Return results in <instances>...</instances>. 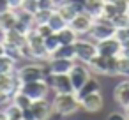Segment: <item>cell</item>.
<instances>
[{
  "instance_id": "1",
  "label": "cell",
  "mask_w": 129,
  "mask_h": 120,
  "mask_svg": "<svg viewBox=\"0 0 129 120\" xmlns=\"http://www.w3.org/2000/svg\"><path fill=\"white\" fill-rule=\"evenodd\" d=\"M50 74L48 64L46 62H28L23 64L21 67L16 69V76L20 79V83H28V81H41Z\"/></svg>"
},
{
  "instance_id": "2",
  "label": "cell",
  "mask_w": 129,
  "mask_h": 120,
  "mask_svg": "<svg viewBox=\"0 0 129 120\" xmlns=\"http://www.w3.org/2000/svg\"><path fill=\"white\" fill-rule=\"evenodd\" d=\"M51 109L53 115L60 116L74 115L80 109V99L76 94H55V97L51 99Z\"/></svg>"
},
{
  "instance_id": "3",
  "label": "cell",
  "mask_w": 129,
  "mask_h": 120,
  "mask_svg": "<svg viewBox=\"0 0 129 120\" xmlns=\"http://www.w3.org/2000/svg\"><path fill=\"white\" fill-rule=\"evenodd\" d=\"M115 34H117V28L113 27L111 20H108L104 16H97V18H94V25L88 32V37L94 43H99L108 37H115Z\"/></svg>"
},
{
  "instance_id": "4",
  "label": "cell",
  "mask_w": 129,
  "mask_h": 120,
  "mask_svg": "<svg viewBox=\"0 0 129 120\" xmlns=\"http://www.w3.org/2000/svg\"><path fill=\"white\" fill-rule=\"evenodd\" d=\"M27 48L30 53V60H37V62H48L50 55L44 48V39L36 32V28H32L27 34Z\"/></svg>"
},
{
  "instance_id": "5",
  "label": "cell",
  "mask_w": 129,
  "mask_h": 120,
  "mask_svg": "<svg viewBox=\"0 0 129 120\" xmlns=\"http://www.w3.org/2000/svg\"><path fill=\"white\" fill-rule=\"evenodd\" d=\"M88 69L95 74H104V76H118L117 69V57H103L95 55L88 64Z\"/></svg>"
},
{
  "instance_id": "6",
  "label": "cell",
  "mask_w": 129,
  "mask_h": 120,
  "mask_svg": "<svg viewBox=\"0 0 129 120\" xmlns=\"http://www.w3.org/2000/svg\"><path fill=\"white\" fill-rule=\"evenodd\" d=\"M74 53H76V60L78 62H83V64H88L95 55H97V44L88 37V39H78L74 43Z\"/></svg>"
},
{
  "instance_id": "7",
  "label": "cell",
  "mask_w": 129,
  "mask_h": 120,
  "mask_svg": "<svg viewBox=\"0 0 129 120\" xmlns=\"http://www.w3.org/2000/svg\"><path fill=\"white\" fill-rule=\"evenodd\" d=\"M44 81L50 85V90H53L55 94H74V87L71 83L69 74H48L44 78Z\"/></svg>"
},
{
  "instance_id": "8",
  "label": "cell",
  "mask_w": 129,
  "mask_h": 120,
  "mask_svg": "<svg viewBox=\"0 0 129 120\" xmlns=\"http://www.w3.org/2000/svg\"><path fill=\"white\" fill-rule=\"evenodd\" d=\"M20 92H23L32 101H39V99H46L48 97L50 85L44 79H41V81H28V83H21Z\"/></svg>"
},
{
  "instance_id": "9",
  "label": "cell",
  "mask_w": 129,
  "mask_h": 120,
  "mask_svg": "<svg viewBox=\"0 0 129 120\" xmlns=\"http://www.w3.org/2000/svg\"><path fill=\"white\" fill-rule=\"evenodd\" d=\"M90 76H92V71L88 69V65L76 60L74 65H73L71 71H69V78H71V83H73V87H74V94L85 85V81H87Z\"/></svg>"
},
{
  "instance_id": "10",
  "label": "cell",
  "mask_w": 129,
  "mask_h": 120,
  "mask_svg": "<svg viewBox=\"0 0 129 120\" xmlns=\"http://www.w3.org/2000/svg\"><path fill=\"white\" fill-rule=\"evenodd\" d=\"M92 25H94V16H90V14L85 13V11L78 13V14L69 21V27H71L78 35H88Z\"/></svg>"
},
{
  "instance_id": "11",
  "label": "cell",
  "mask_w": 129,
  "mask_h": 120,
  "mask_svg": "<svg viewBox=\"0 0 129 120\" xmlns=\"http://www.w3.org/2000/svg\"><path fill=\"white\" fill-rule=\"evenodd\" d=\"M95 44H97V55H103V57H118L122 50V43L117 37H108Z\"/></svg>"
},
{
  "instance_id": "12",
  "label": "cell",
  "mask_w": 129,
  "mask_h": 120,
  "mask_svg": "<svg viewBox=\"0 0 129 120\" xmlns=\"http://www.w3.org/2000/svg\"><path fill=\"white\" fill-rule=\"evenodd\" d=\"M80 108L87 113H97L103 108V95L101 92H94L88 95L80 97Z\"/></svg>"
},
{
  "instance_id": "13",
  "label": "cell",
  "mask_w": 129,
  "mask_h": 120,
  "mask_svg": "<svg viewBox=\"0 0 129 120\" xmlns=\"http://www.w3.org/2000/svg\"><path fill=\"white\" fill-rule=\"evenodd\" d=\"M30 111L34 113V120H48V118L53 115L51 102H50L48 99L32 101V104H30Z\"/></svg>"
},
{
  "instance_id": "14",
  "label": "cell",
  "mask_w": 129,
  "mask_h": 120,
  "mask_svg": "<svg viewBox=\"0 0 129 120\" xmlns=\"http://www.w3.org/2000/svg\"><path fill=\"white\" fill-rule=\"evenodd\" d=\"M20 87H21V83H20L16 72H13V74H0V92L9 94L11 99H13V95L16 92H20Z\"/></svg>"
},
{
  "instance_id": "15",
  "label": "cell",
  "mask_w": 129,
  "mask_h": 120,
  "mask_svg": "<svg viewBox=\"0 0 129 120\" xmlns=\"http://www.w3.org/2000/svg\"><path fill=\"white\" fill-rule=\"evenodd\" d=\"M74 62L76 60H69V58H48L46 64L51 74H69Z\"/></svg>"
},
{
  "instance_id": "16",
  "label": "cell",
  "mask_w": 129,
  "mask_h": 120,
  "mask_svg": "<svg viewBox=\"0 0 129 120\" xmlns=\"http://www.w3.org/2000/svg\"><path fill=\"white\" fill-rule=\"evenodd\" d=\"M113 99L118 106H122L124 109L129 106V79L120 81L115 88H113Z\"/></svg>"
},
{
  "instance_id": "17",
  "label": "cell",
  "mask_w": 129,
  "mask_h": 120,
  "mask_svg": "<svg viewBox=\"0 0 129 120\" xmlns=\"http://www.w3.org/2000/svg\"><path fill=\"white\" fill-rule=\"evenodd\" d=\"M2 43H4L6 46L21 48V46L27 44V35L21 34V32H18V30H14V28H11V30H7V32L2 34Z\"/></svg>"
},
{
  "instance_id": "18",
  "label": "cell",
  "mask_w": 129,
  "mask_h": 120,
  "mask_svg": "<svg viewBox=\"0 0 129 120\" xmlns=\"http://www.w3.org/2000/svg\"><path fill=\"white\" fill-rule=\"evenodd\" d=\"M94 92H101V83H99V79H97V78L90 76V78L85 81V85L76 92V95H78V99H80V97L88 95V94H94Z\"/></svg>"
},
{
  "instance_id": "19",
  "label": "cell",
  "mask_w": 129,
  "mask_h": 120,
  "mask_svg": "<svg viewBox=\"0 0 129 120\" xmlns=\"http://www.w3.org/2000/svg\"><path fill=\"white\" fill-rule=\"evenodd\" d=\"M16 23V13L14 11H6V13H0V34H4L11 28H14Z\"/></svg>"
},
{
  "instance_id": "20",
  "label": "cell",
  "mask_w": 129,
  "mask_h": 120,
  "mask_svg": "<svg viewBox=\"0 0 129 120\" xmlns=\"http://www.w3.org/2000/svg\"><path fill=\"white\" fill-rule=\"evenodd\" d=\"M57 35H58V41H60V44H74L78 39H80V35L67 25L66 28H62V30H58L57 32Z\"/></svg>"
},
{
  "instance_id": "21",
  "label": "cell",
  "mask_w": 129,
  "mask_h": 120,
  "mask_svg": "<svg viewBox=\"0 0 129 120\" xmlns=\"http://www.w3.org/2000/svg\"><path fill=\"white\" fill-rule=\"evenodd\" d=\"M50 58H69V60H76L74 44H60V46L57 48V51H55Z\"/></svg>"
},
{
  "instance_id": "22",
  "label": "cell",
  "mask_w": 129,
  "mask_h": 120,
  "mask_svg": "<svg viewBox=\"0 0 129 120\" xmlns=\"http://www.w3.org/2000/svg\"><path fill=\"white\" fill-rule=\"evenodd\" d=\"M103 7H104V0H85V13H88L94 18L103 14Z\"/></svg>"
},
{
  "instance_id": "23",
  "label": "cell",
  "mask_w": 129,
  "mask_h": 120,
  "mask_svg": "<svg viewBox=\"0 0 129 120\" xmlns=\"http://www.w3.org/2000/svg\"><path fill=\"white\" fill-rule=\"evenodd\" d=\"M48 25L51 27V30H53V32H58V30L66 28L69 23L62 18V14H60L57 9H53V13H51V16H50V20H48Z\"/></svg>"
},
{
  "instance_id": "24",
  "label": "cell",
  "mask_w": 129,
  "mask_h": 120,
  "mask_svg": "<svg viewBox=\"0 0 129 120\" xmlns=\"http://www.w3.org/2000/svg\"><path fill=\"white\" fill-rule=\"evenodd\" d=\"M4 113L7 115V118H9V120H21V118H23V109H21V108H18L13 101H11V102H7V104L4 106Z\"/></svg>"
},
{
  "instance_id": "25",
  "label": "cell",
  "mask_w": 129,
  "mask_h": 120,
  "mask_svg": "<svg viewBox=\"0 0 129 120\" xmlns=\"http://www.w3.org/2000/svg\"><path fill=\"white\" fill-rule=\"evenodd\" d=\"M13 72H16V62L7 55H2L0 57V74H13Z\"/></svg>"
},
{
  "instance_id": "26",
  "label": "cell",
  "mask_w": 129,
  "mask_h": 120,
  "mask_svg": "<svg viewBox=\"0 0 129 120\" xmlns=\"http://www.w3.org/2000/svg\"><path fill=\"white\" fill-rule=\"evenodd\" d=\"M16 13V20L20 21V23H25L27 27H30V28H34L36 27V21H34V14L32 13H28L27 9H18V11H14Z\"/></svg>"
},
{
  "instance_id": "27",
  "label": "cell",
  "mask_w": 129,
  "mask_h": 120,
  "mask_svg": "<svg viewBox=\"0 0 129 120\" xmlns=\"http://www.w3.org/2000/svg\"><path fill=\"white\" fill-rule=\"evenodd\" d=\"M58 46H60V41H58L57 32H53L51 35H48V37L44 39V48H46V51H48V55H50V57L57 51V48H58Z\"/></svg>"
},
{
  "instance_id": "28",
  "label": "cell",
  "mask_w": 129,
  "mask_h": 120,
  "mask_svg": "<svg viewBox=\"0 0 129 120\" xmlns=\"http://www.w3.org/2000/svg\"><path fill=\"white\" fill-rule=\"evenodd\" d=\"M57 11L62 14V18H64L67 23H69V21H71V20L78 14V11H76V9H74L69 2H67V4H64V6H60V7H57Z\"/></svg>"
},
{
  "instance_id": "29",
  "label": "cell",
  "mask_w": 129,
  "mask_h": 120,
  "mask_svg": "<svg viewBox=\"0 0 129 120\" xmlns=\"http://www.w3.org/2000/svg\"><path fill=\"white\" fill-rule=\"evenodd\" d=\"M11 101H13L18 108H21V109H27V108H30V104H32V99H28L23 92H16Z\"/></svg>"
},
{
  "instance_id": "30",
  "label": "cell",
  "mask_w": 129,
  "mask_h": 120,
  "mask_svg": "<svg viewBox=\"0 0 129 120\" xmlns=\"http://www.w3.org/2000/svg\"><path fill=\"white\" fill-rule=\"evenodd\" d=\"M117 69H118V76H125L129 78V57H117Z\"/></svg>"
},
{
  "instance_id": "31",
  "label": "cell",
  "mask_w": 129,
  "mask_h": 120,
  "mask_svg": "<svg viewBox=\"0 0 129 120\" xmlns=\"http://www.w3.org/2000/svg\"><path fill=\"white\" fill-rule=\"evenodd\" d=\"M51 13H53V9H39V11L34 14V21H36V25L48 23V20H50Z\"/></svg>"
},
{
  "instance_id": "32",
  "label": "cell",
  "mask_w": 129,
  "mask_h": 120,
  "mask_svg": "<svg viewBox=\"0 0 129 120\" xmlns=\"http://www.w3.org/2000/svg\"><path fill=\"white\" fill-rule=\"evenodd\" d=\"M117 14H118V11H117V7L113 6V2H104V7H103V14H101V16H104V18H108V20H113Z\"/></svg>"
},
{
  "instance_id": "33",
  "label": "cell",
  "mask_w": 129,
  "mask_h": 120,
  "mask_svg": "<svg viewBox=\"0 0 129 120\" xmlns=\"http://www.w3.org/2000/svg\"><path fill=\"white\" fill-rule=\"evenodd\" d=\"M111 23H113V27H115L117 30L125 28L127 23H129V14H117V16L111 20Z\"/></svg>"
},
{
  "instance_id": "34",
  "label": "cell",
  "mask_w": 129,
  "mask_h": 120,
  "mask_svg": "<svg viewBox=\"0 0 129 120\" xmlns=\"http://www.w3.org/2000/svg\"><path fill=\"white\" fill-rule=\"evenodd\" d=\"M34 28H36V32H37V34H39V35H41L43 39H46L48 35H51V34H53V30H51V27H50L48 23H41V25H36Z\"/></svg>"
},
{
  "instance_id": "35",
  "label": "cell",
  "mask_w": 129,
  "mask_h": 120,
  "mask_svg": "<svg viewBox=\"0 0 129 120\" xmlns=\"http://www.w3.org/2000/svg\"><path fill=\"white\" fill-rule=\"evenodd\" d=\"M113 6L117 7L118 14H127V6H129V0H115Z\"/></svg>"
},
{
  "instance_id": "36",
  "label": "cell",
  "mask_w": 129,
  "mask_h": 120,
  "mask_svg": "<svg viewBox=\"0 0 129 120\" xmlns=\"http://www.w3.org/2000/svg\"><path fill=\"white\" fill-rule=\"evenodd\" d=\"M106 120H127V116H125L124 111H111Z\"/></svg>"
},
{
  "instance_id": "37",
  "label": "cell",
  "mask_w": 129,
  "mask_h": 120,
  "mask_svg": "<svg viewBox=\"0 0 129 120\" xmlns=\"http://www.w3.org/2000/svg\"><path fill=\"white\" fill-rule=\"evenodd\" d=\"M67 2L78 11V13H81V11H85V0H67Z\"/></svg>"
},
{
  "instance_id": "38",
  "label": "cell",
  "mask_w": 129,
  "mask_h": 120,
  "mask_svg": "<svg viewBox=\"0 0 129 120\" xmlns=\"http://www.w3.org/2000/svg\"><path fill=\"white\" fill-rule=\"evenodd\" d=\"M7 2H9V9H11V11H18V9L23 7L25 0H7Z\"/></svg>"
},
{
  "instance_id": "39",
  "label": "cell",
  "mask_w": 129,
  "mask_h": 120,
  "mask_svg": "<svg viewBox=\"0 0 129 120\" xmlns=\"http://www.w3.org/2000/svg\"><path fill=\"white\" fill-rule=\"evenodd\" d=\"M7 102H11V95L6 92H0V108H4Z\"/></svg>"
},
{
  "instance_id": "40",
  "label": "cell",
  "mask_w": 129,
  "mask_h": 120,
  "mask_svg": "<svg viewBox=\"0 0 129 120\" xmlns=\"http://www.w3.org/2000/svg\"><path fill=\"white\" fill-rule=\"evenodd\" d=\"M9 11V2L7 0H0V13H6Z\"/></svg>"
},
{
  "instance_id": "41",
  "label": "cell",
  "mask_w": 129,
  "mask_h": 120,
  "mask_svg": "<svg viewBox=\"0 0 129 120\" xmlns=\"http://www.w3.org/2000/svg\"><path fill=\"white\" fill-rule=\"evenodd\" d=\"M51 4H53V9H57V7H60V6H64V4H67V0H51Z\"/></svg>"
},
{
  "instance_id": "42",
  "label": "cell",
  "mask_w": 129,
  "mask_h": 120,
  "mask_svg": "<svg viewBox=\"0 0 129 120\" xmlns=\"http://www.w3.org/2000/svg\"><path fill=\"white\" fill-rule=\"evenodd\" d=\"M2 55H6V46H4L2 39H0V57H2Z\"/></svg>"
},
{
  "instance_id": "43",
  "label": "cell",
  "mask_w": 129,
  "mask_h": 120,
  "mask_svg": "<svg viewBox=\"0 0 129 120\" xmlns=\"http://www.w3.org/2000/svg\"><path fill=\"white\" fill-rule=\"evenodd\" d=\"M0 120H9V118H7V115L4 113V109H0Z\"/></svg>"
},
{
  "instance_id": "44",
  "label": "cell",
  "mask_w": 129,
  "mask_h": 120,
  "mask_svg": "<svg viewBox=\"0 0 129 120\" xmlns=\"http://www.w3.org/2000/svg\"><path fill=\"white\" fill-rule=\"evenodd\" d=\"M122 46H124V48H127V50H129V39H125V41H124V43H122Z\"/></svg>"
},
{
  "instance_id": "45",
  "label": "cell",
  "mask_w": 129,
  "mask_h": 120,
  "mask_svg": "<svg viewBox=\"0 0 129 120\" xmlns=\"http://www.w3.org/2000/svg\"><path fill=\"white\" fill-rule=\"evenodd\" d=\"M124 113H125V116H127V120H129V109H124Z\"/></svg>"
},
{
  "instance_id": "46",
  "label": "cell",
  "mask_w": 129,
  "mask_h": 120,
  "mask_svg": "<svg viewBox=\"0 0 129 120\" xmlns=\"http://www.w3.org/2000/svg\"><path fill=\"white\" fill-rule=\"evenodd\" d=\"M104 2H115V0H104Z\"/></svg>"
},
{
  "instance_id": "47",
  "label": "cell",
  "mask_w": 129,
  "mask_h": 120,
  "mask_svg": "<svg viewBox=\"0 0 129 120\" xmlns=\"http://www.w3.org/2000/svg\"><path fill=\"white\" fill-rule=\"evenodd\" d=\"M127 14H129V6H127Z\"/></svg>"
},
{
  "instance_id": "48",
  "label": "cell",
  "mask_w": 129,
  "mask_h": 120,
  "mask_svg": "<svg viewBox=\"0 0 129 120\" xmlns=\"http://www.w3.org/2000/svg\"><path fill=\"white\" fill-rule=\"evenodd\" d=\"M125 109H129V106H127V108H125Z\"/></svg>"
},
{
  "instance_id": "49",
  "label": "cell",
  "mask_w": 129,
  "mask_h": 120,
  "mask_svg": "<svg viewBox=\"0 0 129 120\" xmlns=\"http://www.w3.org/2000/svg\"><path fill=\"white\" fill-rule=\"evenodd\" d=\"M21 120H25V118H21Z\"/></svg>"
}]
</instances>
